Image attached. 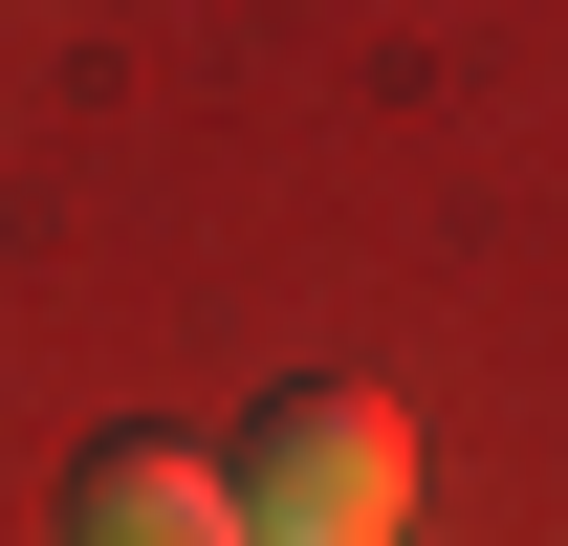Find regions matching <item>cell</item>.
<instances>
[{"label":"cell","instance_id":"2","mask_svg":"<svg viewBox=\"0 0 568 546\" xmlns=\"http://www.w3.org/2000/svg\"><path fill=\"white\" fill-rule=\"evenodd\" d=\"M67 546H241V481H219V437H175V415H110L67 459Z\"/></svg>","mask_w":568,"mask_h":546},{"label":"cell","instance_id":"1","mask_svg":"<svg viewBox=\"0 0 568 546\" xmlns=\"http://www.w3.org/2000/svg\"><path fill=\"white\" fill-rule=\"evenodd\" d=\"M219 481H241V546H394L416 525V415L372 394V372H284L219 437Z\"/></svg>","mask_w":568,"mask_h":546}]
</instances>
